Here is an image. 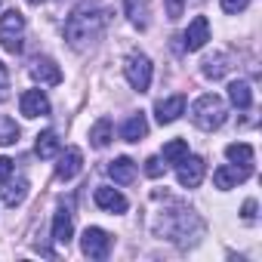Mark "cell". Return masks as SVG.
<instances>
[{"label":"cell","instance_id":"obj_23","mask_svg":"<svg viewBox=\"0 0 262 262\" xmlns=\"http://www.w3.org/2000/svg\"><path fill=\"white\" fill-rule=\"evenodd\" d=\"M111 139H114L111 117H99V120L93 123V129H90V142H93V148H105Z\"/></svg>","mask_w":262,"mask_h":262},{"label":"cell","instance_id":"obj_5","mask_svg":"<svg viewBox=\"0 0 262 262\" xmlns=\"http://www.w3.org/2000/svg\"><path fill=\"white\" fill-rule=\"evenodd\" d=\"M25 40V16L10 10L0 16V47H4L7 53H22V43Z\"/></svg>","mask_w":262,"mask_h":262},{"label":"cell","instance_id":"obj_2","mask_svg":"<svg viewBox=\"0 0 262 262\" xmlns=\"http://www.w3.org/2000/svg\"><path fill=\"white\" fill-rule=\"evenodd\" d=\"M155 231H158L164 241L176 244V247H194V244L201 241V234H204V222H201V216H198L191 207H179V204H176L173 210L158 213Z\"/></svg>","mask_w":262,"mask_h":262},{"label":"cell","instance_id":"obj_13","mask_svg":"<svg viewBox=\"0 0 262 262\" xmlns=\"http://www.w3.org/2000/svg\"><path fill=\"white\" fill-rule=\"evenodd\" d=\"M93 201H96V207L105 210V213H126V207H129V201H126L117 188H108V185H99L96 194H93Z\"/></svg>","mask_w":262,"mask_h":262},{"label":"cell","instance_id":"obj_25","mask_svg":"<svg viewBox=\"0 0 262 262\" xmlns=\"http://www.w3.org/2000/svg\"><path fill=\"white\" fill-rule=\"evenodd\" d=\"M19 136H22L19 123L13 117H7V114H0V145H16Z\"/></svg>","mask_w":262,"mask_h":262},{"label":"cell","instance_id":"obj_18","mask_svg":"<svg viewBox=\"0 0 262 262\" xmlns=\"http://www.w3.org/2000/svg\"><path fill=\"white\" fill-rule=\"evenodd\" d=\"M108 176L117 182V185H129L136 179V164L129 161V158H114L111 164H108Z\"/></svg>","mask_w":262,"mask_h":262},{"label":"cell","instance_id":"obj_20","mask_svg":"<svg viewBox=\"0 0 262 262\" xmlns=\"http://www.w3.org/2000/svg\"><path fill=\"white\" fill-rule=\"evenodd\" d=\"M25 198H28V179L25 176H19L16 182H13V176L4 179V204L7 207H19Z\"/></svg>","mask_w":262,"mask_h":262},{"label":"cell","instance_id":"obj_28","mask_svg":"<svg viewBox=\"0 0 262 262\" xmlns=\"http://www.w3.org/2000/svg\"><path fill=\"white\" fill-rule=\"evenodd\" d=\"M222 4V10L228 13V16H237V13H244L247 7H250V0H219Z\"/></svg>","mask_w":262,"mask_h":262},{"label":"cell","instance_id":"obj_15","mask_svg":"<svg viewBox=\"0 0 262 262\" xmlns=\"http://www.w3.org/2000/svg\"><path fill=\"white\" fill-rule=\"evenodd\" d=\"M71 234H74V213H71V207H59L53 216V241L68 247Z\"/></svg>","mask_w":262,"mask_h":262},{"label":"cell","instance_id":"obj_19","mask_svg":"<svg viewBox=\"0 0 262 262\" xmlns=\"http://www.w3.org/2000/svg\"><path fill=\"white\" fill-rule=\"evenodd\" d=\"M228 56L225 53H213V56H207L204 62H201V74L204 77H210V80H222L225 74H228Z\"/></svg>","mask_w":262,"mask_h":262},{"label":"cell","instance_id":"obj_3","mask_svg":"<svg viewBox=\"0 0 262 262\" xmlns=\"http://www.w3.org/2000/svg\"><path fill=\"white\" fill-rule=\"evenodd\" d=\"M228 117V105L222 96L216 93H204L194 105H191V123L198 129H207V133H213V129H219Z\"/></svg>","mask_w":262,"mask_h":262},{"label":"cell","instance_id":"obj_11","mask_svg":"<svg viewBox=\"0 0 262 262\" xmlns=\"http://www.w3.org/2000/svg\"><path fill=\"white\" fill-rule=\"evenodd\" d=\"M19 108H22L25 117H47L53 111V105H50V99H47L43 90H25L19 96Z\"/></svg>","mask_w":262,"mask_h":262},{"label":"cell","instance_id":"obj_14","mask_svg":"<svg viewBox=\"0 0 262 262\" xmlns=\"http://www.w3.org/2000/svg\"><path fill=\"white\" fill-rule=\"evenodd\" d=\"M185 114V96H170V99H161L158 105H155V117H158V123H173V120H179Z\"/></svg>","mask_w":262,"mask_h":262},{"label":"cell","instance_id":"obj_27","mask_svg":"<svg viewBox=\"0 0 262 262\" xmlns=\"http://www.w3.org/2000/svg\"><path fill=\"white\" fill-rule=\"evenodd\" d=\"M164 10H167V19L176 22L182 16V10H185V0H164Z\"/></svg>","mask_w":262,"mask_h":262},{"label":"cell","instance_id":"obj_10","mask_svg":"<svg viewBox=\"0 0 262 262\" xmlns=\"http://www.w3.org/2000/svg\"><path fill=\"white\" fill-rule=\"evenodd\" d=\"M250 176H253V167H237V164H222V167L213 170V182H216L219 191H228L237 182H247Z\"/></svg>","mask_w":262,"mask_h":262},{"label":"cell","instance_id":"obj_21","mask_svg":"<svg viewBox=\"0 0 262 262\" xmlns=\"http://www.w3.org/2000/svg\"><path fill=\"white\" fill-rule=\"evenodd\" d=\"M228 99H231V105H234L237 111H247V108L253 105V90H250V83H247V80H231Z\"/></svg>","mask_w":262,"mask_h":262},{"label":"cell","instance_id":"obj_6","mask_svg":"<svg viewBox=\"0 0 262 262\" xmlns=\"http://www.w3.org/2000/svg\"><path fill=\"white\" fill-rule=\"evenodd\" d=\"M111 244H114L111 234H108L105 228H99V225H90V228L80 234V250H83V256H86V259H96V262L108 259Z\"/></svg>","mask_w":262,"mask_h":262},{"label":"cell","instance_id":"obj_9","mask_svg":"<svg viewBox=\"0 0 262 262\" xmlns=\"http://www.w3.org/2000/svg\"><path fill=\"white\" fill-rule=\"evenodd\" d=\"M207 40H210V22H207V16H194V19L188 22L185 34H182V50L198 53V50L207 47Z\"/></svg>","mask_w":262,"mask_h":262},{"label":"cell","instance_id":"obj_33","mask_svg":"<svg viewBox=\"0 0 262 262\" xmlns=\"http://www.w3.org/2000/svg\"><path fill=\"white\" fill-rule=\"evenodd\" d=\"M28 4H40V0H28Z\"/></svg>","mask_w":262,"mask_h":262},{"label":"cell","instance_id":"obj_26","mask_svg":"<svg viewBox=\"0 0 262 262\" xmlns=\"http://www.w3.org/2000/svg\"><path fill=\"white\" fill-rule=\"evenodd\" d=\"M185 155H188V142H185V139H170V142L164 145V158H161V161H167V164L176 167Z\"/></svg>","mask_w":262,"mask_h":262},{"label":"cell","instance_id":"obj_17","mask_svg":"<svg viewBox=\"0 0 262 262\" xmlns=\"http://www.w3.org/2000/svg\"><path fill=\"white\" fill-rule=\"evenodd\" d=\"M123 13L129 19V25L145 31L148 22H151V7H148V0H123Z\"/></svg>","mask_w":262,"mask_h":262},{"label":"cell","instance_id":"obj_29","mask_svg":"<svg viewBox=\"0 0 262 262\" xmlns=\"http://www.w3.org/2000/svg\"><path fill=\"white\" fill-rule=\"evenodd\" d=\"M145 173H148L151 179L164 176V161H161V158H148V161H145Z\"/></svg>","mask_w":262,"mask_h":262},{"label":"cell","instance_id":"obj_30","mask_svg":"<svg viewBox=\"0 0 262 262\" xmlns=\"http://www.w3.org/2000/svg\"><path fill=\"white\" fill-rule=\"evenodd\" d=\"M10 96V74H7V65L0 62V102Z\"/></svg>","mask_w":262,"mask_h":262},{"label":"cell","instance_id":"obj_24","mask_svg":"<svg viewBox=\"0 0 262 262\" xmlns=\"http://www.w3.org/2000/svg\"><path fill=\"white\" fill-rule=\"evenodd\" d=\"M225 158H228L231 164H237V167H253V148H250L247 142H231V145L225 148Z\"/></svg>","mask_w":262,"mask_h":262},{"label":"cell","instance_id":"obj_4","mask_svg":"<svg viewBox=\"0 0 262 262\" xmlns=\"http://www.w3.org/2000/svg\"><path fill=\"white\" fill-rule=\"evenodd\" d=\"M123 77H126V83L133 86L136 93H148L151 77H155L151 59H148L145 53H129V56L123 59Z\"/></svg>","mask_w":262,"mask_h":262},{"label":"cell","instance_id":"obj_7","mask_svg":"<svg viewBox=\"0 0 262 262\" xmlns=\"http://www.w3.org/2000/svg\"><path fill=\"white\" fill-rule=\"evenodd\" d=\"M204 173H207V164H204V158H198V155H185V158L176 164V179H179L182 188H198V185L204 182Z\"/></svg>","mask_w":262,"mask_h":262},{"label":"cell","instance_id":"obj_1","mask_svg":"<svg viewBox=\"0 0 262 262\" xmlns=\"http://www.w3.org/2000/svg\"><path fill=\"white\" fill-rule=\"evenodd\" d=\"M108 25V7L96 4V0H83L71 10L65 19V40L71 50H90Z\"/></svg>","mask_w":262,"mask_h":262},{"label":"cell","instance_id":"obj_16","mask_svg":"<svg viewBox=\"0 0 262 262\" xmlns=\"http://www.w3.org/2000/svg\"><path fill=\"white\" fill-rule=\"evenodd\" d=\"M148 136V117L139 111V114H129L123 123H120V139L123 142H139Z\"/></svg>","mask_w":262,"mask_h":262},{"label":"cell","instance_id":"obj_31","mask_svg":"<svg viewBox=\"0 0 262 262\" xmlns=\"http://www.w3.org/2000/svg\"><path fill=\"white\" fill-rule=\"evenodd\" d=\"M16 173V164L10 161V158H0V182H4V179H10Z\"/></svg>","mask_w":262,"mask_h":262},{"label":"cell","instance_id":"obj_8","mask_svg":"<svg viewBox=\"0 0 262 262\" xmlns=\"http://www.w3.org/2000/svg\"><path fill=\"white\" fill-rule=\"evenodd\" d=\"M28 74H31V80L40 83V86H59V83H62V68H59L50 56H37V59L31 62Z\"/></svg>","mask_w":262,"mask_h":262},{"label":"cell","instance_id":"obj_32","mask_svg":"<svg viewBox=\"0 0 262 262\" xmlns=\"http://www.w3.org/2000/svg\"><path fill=\"white\" fill-rule=\"evenodd\" d=\"M253 216H256V201H247V204H244V219L253 222Z\"/></svg>","mask_w":262,"mask_h":262},{"label":"cell","instance_id":"obj_12","mask_svg":"<svg viewBox=\"0 0 262 262\" xmlns=\"http://www.w3.org/2000/svg\"><path fill=\"white\" fill-rule=\"evenodd\" d=\"M56 158H59V164H56V176H59L62 182L74 179V176L83 170V151H80V148H74V145H68L65 151H59Z\"/></svg>","mask_w":262,"mask_h":262},{"label":"cell","instance_id":"obj_22","mask_svg":"<svg viewBox=\"0 0 262 262\" xmlns=\"http://www.w3.org/2000/svg\"><path fill=\"white\" fill-rule=\"evenodd\" d=\"M34 151H37V158H43V161L56 158V155L62 151V145H59V136L53 133V129H43V133L37 136V142H34Z\"/></svg>","mask_w":262,"mask_h":262}]
</instances>
